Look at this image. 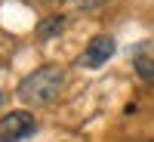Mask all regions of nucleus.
<instances>
[{
    "mask_svg": "<svg viewBox=\"0 0 154 142\" xmlns=\"http://www.w3.org/2000/svg\"><path fill=\"white\" fill-rule=\"evenodd\" d=\"M71 6L77 9H93V6H102V3H108V0H68Z\"/></svg>",
    "mask_w": 154,
    "mask_h": 142,
    "instance_id": "nucleus-6",
    "label": "nucleus"
},
{
    "mask_svg": "<svg viewBox=\"0 0 154 142\" xmlns=\"http://www.w3.org/2000/svg\"><path fill=\"white\" fill-rule=\"evenodd\" d=\"M62 28H65V16H53L49 22H40V25H37V37H40V40H49V37L59 34Z\"/></svg>",
    "mask_w": 154,
    "mask_h": 142,
    "instance_id": "nucleus-4",
    "label": "nucleus"
},
{
    "mask_svg": "<svg viewBox=\"0 0 154 142\" xmlns=\"http://www.w3.org/2000/svg\"><path fill=\"white\" fill-rule=\"evenodd\" d=\"M34 130H37L34 114L12 111V114H6V118H0V142H25Z\"/></svg>",
    "mask_w": 154,
    "mask_h": 142,
    "instance_id": "nucleus-3",
    "label": "nucleus"
},
{
    "mask_svg": "<svg viewBox=\"0 0 154 142\" xmlns=\"http://www.w3.org/2000/svg\"><path fill=\"white\" fill-rule=\"evenodd\" d=\"M62 87H65V68L43 65V68L25 74L19 80L16 96L25 102V105H31V108H43V105H49V102L62 93Z\"/></svg>",
    "mask_w": 154,
    "mask_h": 142,
    "instance_id": "nucleus-1",
    "label": "nucleus"
},
{
    "mask_svg": "<svg viewBox=\"0 0 154 142\" xmlns=\"http://www.w3.org/2000/svg\"><path fill=\"white\" fill-rule=\"evenodd\" d=\"M114 49H117V43H114V37H111V34H96L93 40L86 43V49L80 53L77 65H80V68H89V71H96V68H102V65H108V59L114 56Z\"/></svg>",
    "mask_w": 154,
    "mask_h": 142,
    "instance_id": "nucleus-2",
    "label": "nucleus"
},
{
    "mask_svg": "<svg viewBox=\"0 0 154 142\" xmlns=\"http://www.w3.org/2000/svg\"><path fill=\"white\" fill-rule=\"evenodd\" d=\"M0 105H3V93H0Z\"/></svg>",
    "mask_w": 154,
    "mask_h": 142,
    "instance_id": "nucleus-7",
    "label": "nucleus"
},
{
    "mask_svg": "<svg viewBox=\"0 0 154 142\" xmlns=\"http://www.w3.org/2000/svg\"><path fill=\"white\" fill-rule=\"evenodd\" d=\"M145 142H154V139H145Z\"/></svg>",
    "mask_w": 154,
    "mask_h": 142,
    "instance_id": "nucleus-8",
    "label": "nucleus"
},
{
    "mask_svg": "<svg viewBox=\"0 0 154 142\" xmlns=\"http://www.w3.org/2000/svg\"><path fill=\"white\" fill-rule=\"evenodd\" d=\"M136 71H139V77H145V80H154V59L139 56L136 59Z\"/></svg>",
    "mask_w": 154,
    "mask_h": 142,
    "instance_id": "nucleus-5",
    "label": "nucleus"
}]
</instances>
